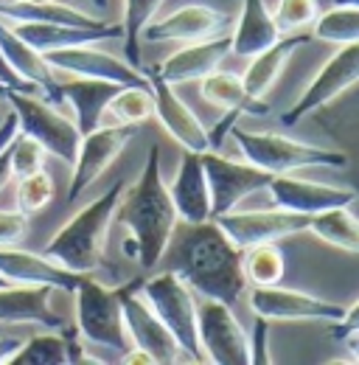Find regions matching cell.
Masks as SVG:
<instances>
[{"label": "cell", "mask_w": 359, "mask_h": 365, "mask_svg": "<svg viewBox=\"0 0 359 365\" xmlns=\"http://www.w3.org/2000/svg\"><path fill=\"white\" fill-rule=\"evenodd\" d=\"M250 309L264 320H320V323H331L345 315L343 304L326 301L309 295L303 289H289V287H250L247 292Z\"/></svg>", "instance_id": "14"}, {"label": "cell", "mask_w": 359, "mask_h": 365, "mask_svg": "<svg viewBox=\"0 0 359 365\" xmlns=\"http://www.w3.org/2000/svg\"><path fill=\"white\" fill-rule=\"evenodd\" d=\"M202 166L208 178V191H211V220L224 211L239 208V202L256 191H264L275 175L247 163V160H230L219 155V149L202 152Z\"/></svg>", "instance_id": "10"}, {"label": "cell", "mask_w": 359, "mask_h": 365, "mask_svg": "<svg viewBox=\"0 0 359 365\" xmlns=\"http://www.w3.org/2000/svg\"><path fill=\"white\" fill-rule=\"evenodd\" d=\"M185 228L188 230L177 242L169 270L177 273L199 298H214L227 307H236L247 295L241 250L224 236L214 220Z\"/></svg>", "instance_id": "1"}, {"label": "cell", "mask_w": 359, "mask_h": 365, "mask_svg": "<svg viewBox=\"0 0 359 365\" xmlns=\"http://www.w3.org/2000/svg\"><path fill=\"white\" fill-rule=\"evenodd\" d=\"M17 130H20V124H17V115L11 113V110H6L3 113V118H0V152L9 146V140L17 135Z\"/></svg>", "instance_id": "41"}, {"label": "cell", "mask_w": 359, "mask_h": 365, "mask_svg": "<svg viewBox=\"0 0 359 365\" xmlns=\"http://www.w3.org/2000/svg\"><path fill=\"white\" fill-rule=\"evenodd\" d=\"M28 3H48V0H28Z\"/></svg>", "instance_id": "49"}, {"label": "cell", "mask_w": 359, "mask_h": 365, "mask_svg": "<svg viewBox=\"0 0 359 365\" xmlns=\"http://www.w3.org/2000/svg\"><path fill=\"white\" fill-rule=\"evenodd\" d=\"M14 200H17V211L26 214V217H34V214L45 211L51 205V200H53V180H51V175L45 169H40L34 175L20 178Z\"/></svg>", "instance_id": "35"}, {"label": "cell", "mask_w": 359, "mask_h": 365, "mask_svg": "<svg viewBox=\"0 0 359 365\" xmlns=\"http://www.w3.org/2000/svg\"><path fill=\"white\" fill-rule=\"evenodd\" d=\"M45 158H48V152L43 149V143L26 135V133H20V130L9 140V163H11V175L17 180L45 169Z\"/></svg>", "instance_id": "36"}, {"label": "cell", "mask_w": 359, "mask_h": 365, "mask_svg": "<svg viewBox=\"0 0 359 365\" xmlns=\"http://www.w3.org/2000/svg\"><path fill=\"white\" fill-rule=\"evenodd\" d=\"M53 287L48 284H6L0 287V323L6 326H40V329H65L51 307Z\"/></svg>", "instance_id": "19"}, {"label": "cell", "mask_w": 359, "mask_h": 365, "mask_svg": "<svg viewBox=\"0 0 359 365\" xmlns=\"http://www.w3.org/2000/svg\"><path fill=\"white\" fill-rule=\"evenodd\" d=\"M6 284H9V281H6V278H0V287H6Z\"/></svg>", "instance_id": "48"}, {"label": "cell", "mask_w": 359, "mask_h": 365, "mask_svg": "<svg viewBox=\"0 0 359 365\" xmlns=\"http://www.w3.org/2000/svg\"><path fill=\"white\" fill-rule=\"evenodd\" d=\"M143 76H146V85L152 91L155 98V118L163 124V130L177 140L185 152H208L211 149V140H208V130L202 127V121L197 118V113L180 98L175 93V85H169L155 68H143Z\"/></svg>", "instance_id": "16"}, {"label": "cell", "mask_w": 359, "mask_h": 365, "mask_svg": "<svg viewBox=\"0 0 359 365\" xmlns=\"http://www.w3.org/2000/svg\"><path fill=\"white\" fill-rule=\"evenodd\" d=\"M241 273L247 287H275L286 275V259L278 242H261L241 250Z\"/></svg>", "instance_id": "30"}, {"label": "cell", "mask_w": 359, "mask_h": 365, "mask_svg": "<svg viewBox=\"0 0 359 365\" xmlns=\"http://www.w3.org/2000/svg\"><path fill=\"white\" fill-rule=\"evenodd\" d=\"M6 365H71L68 334L62 329H45L20 343Z\"/></svg>", "instance_id": "32"}, {"label": "cell", "mask_w": 359, "mask_h": 365, "mask_svg": "<svg viewBox=\"0 0 359 365\" xmlns=\"http://www.w3.org/2000/svg\"><path fill=\"white\" fill-rule=\"evenodd\" d=\"M3 91H6V88H3V82H0V93H3Z\"/></svg>", "instance_id": "50"}, {"label": "cell", "mask_w": 359, "mask_h": 365, "mask_svg": "<svg viewBox=\"0 0 359 365\" xmlns=\"http://www.w3.org/2000/svg\"><path fill=\"white\" fill-rule=\"evenodd\" d=\"M359 79V43L337 46V53L320 68V73L306 85L301 98L281 115L283 127H295L312 113L323 110L334 98H340L345 91H351Z\"/></svg>", "instance_id": "9"}, {"label": "cell", "mask_w": 359, "mask_h": 365, "mask_svg": "<svg viewBox=\"0 0 359 365\" xmlns=\"http://www.w3.org/2000/svg\"><path fill=\"white\" fill-rule=\"evenodd\" d=\"M197 337L199 351L205 363L214 365H247V331L241 329L239 318L233 315V307L214 298L197 301Z\"/></svg>", "instance_id": "8"}, {"label": "cell", "mask_w": 359, "mask_h": 365, "mask_svg": "<svg viewBox=\"0 0 359 365\" xmlns=\"http://www.w3.org/2000/svg\"><path fill=\"white\" fill-rule=\"evenodd\" d=\"M118 363H124V365H155V360L143 351V349H137V346H130L121 357H118Z\"/></svg>", "instance_id": "42"}, {"label": "cell", "mask_w": 359, "mask_h": 365, "mask_svg": "<svg viewBox=\"0 0 359 365\" xmlns=\"http://www.w3.org/2000/svg\"><path fill=\"white\" fill-rule=\"evenodd\" d=\"M230 53V34L219 31L214 37L188 43L185 48L175 51L166 62L155 65V71L169 82V85H185V82H199L211 71L222 68V62Z\"/></svg>", "instance_id": "20"}, {"label": "cell", "mask_w": 359, "mask_h": 365, "mask_svg": "<svg viewBox=\"0 0 359 365\" xmlns=\"http://www.w3.org/2000/svg\"><path fill=\"white\" fill-rule=\"evenodd\" d=\"M0 278L9 284H48L53 289L73 292L82 275L53 264L43 253L20 250L17 245H0Z\"/></svg>", "instance_id": "22"}, {"label": "cell", "mask_w": 359, "mask_h": 365, "mask_svg": "<svg viewBox=\"0 0 359 365\" xmlns=\"http://www.w3.org/2000/svg\"><path fill=\"white\" fill-rule=\"evenodd\" d=\"M314 37L331 46H348L359 40V6L357 3H331L328 11L314 17Z\"/></svg>", "instance_id": "33"}, {"label": "cell", "mask_w": 359, "mask_h": 365, "mask_svg": "<svg viewBox=\"0 0 359 365\" xmlns=\"http://www.w3.org/2000/svg\"><path fill=\"white\" fill-rule=\"evenodd\" d=\"M247 349H250V365L272 363V357H269V320L256 315V326H253V331H250Z\"/></svg>", "instance_id": "39"}, {"label": "cell", "mask_w": 359, "mask_h": 365, "mask_svg": "<svg viewBox=\"0 0 359 365\" xmlns=\"http://www.w3.org/2000/svg\"><path fill=\"white\" fill-rule=\"evenodd\" d=\"M127 182L115 180L101 197L90 200L85 208H79L62 228L51 236L45 245L43 256H48L53 264L71 270V273L88 275L98 270L104 256V242L113 228L118 200L124 194Z\"/></svg>", "instance_id": "3"}, {"label": "cell", "mask_w": 359, "mask_h": 365, "mask_svg": "<svg viewBox=\"0 0 359 365\" xmlns=\"http://www.w3.org/2000/svg\"><path fill=\"white\" fill-rule=\"evenodd\" d=\"M48 68L53 73H68V76H82V79H104L113 85H146V76L140 68H132L127 59H118L113 53H104L98 48L88 46H68L43 53Z\"/></svg>", "instance_id": "15"}, {"label": "cell", "mask_w": 359, "mask_h": 365, "mask_svg": "<svg viewBox=\"0 0 359 365\" xmlns=\"http://www.w3.org/2000/svg\"><path fill=\"white\" fill-rule=\"evenodd\" d=\"M14 3H23V0H0V6H14Z\"/></svg>", "instance_id": "46"}, {"label": "cell", "mask_w": 359, "mask_h": 365, "mask_svg": "<svg viewBox=\"0 0 359 365\" xmlns=\"http://www.w3.org/2000/svg\"><path fill=\"white\" fill-rule=\"evenodd\" d=\"M104 115H110V124L118 127H143L146 121L155 118V98L149 85H124L113 93L107 101Z\"/></svg>", "instance_id": "31"}, {"label": "cell", "mask_w": 359, "mask_h": 365, "mask_svg": "<svg viewBox=\"0 0 359 365\" xmlns=\"http://www.w3.org/2000/svg\"><path fill=\"white\" fill-rule=\"evenodd\" d=\"M14 34L31 46L34 51H56L68 46H88L98 40H113L121 37V26H95V29H82V26H68V23H9Z\"/></svg>", "instance_id": "25"}, {"label": "cell", "mask_w": 359, "mask_h": 365, "mask_svg": "<svg viewBox=\"0 0 359 365\" xmlns=\"http://www.w3.org/2000/svg\"><path fill=\"white\" fill-rule=\"evenodd\" d=\"M11 180H14V175H11V163H9V146H6V149L0 152V191Z\"/></svg>", "instance_id": "44"}, {"label": "cell", "mask_w": 359, "mask_h": 365, "mask_svg": "<svg viewBox=\"0 0 359 365\" xmlns=\"http://www.w3.org/2000/svg\"><path fill=\"white\" fill-rule=\"evenodd\" d=\"M23 340L20 337H14V334H0V365L9 363V357L17 351V346H20Z\"/></svg>", "instance_id": "43"}, {"label": "cell", "mask_w": 359, "mask_h": 365, "mask_svg": "<svg viewBox=\"0 0 359 365\" xmlns=\"http://www.w3.org/2000/svg\"><path fill=\"white\" fill-rule=\"evenodd\" d=\"M199 96L208 104L222 107L224 113H236L239 118H244V115H267L269 113L267 101L247 98L239 73L222 71V68H217V71H211L208 76L199 79Z\"/></svg>", "instance_id": "28"}, {"label": "cell", "mask_w": 359, "mask_h": 365, "mask_svg": "<svg viewBox=\"0 0 359 365\" xmlns=\"http://www.w3.org/2000/svg\"><path fill=\"white\" fill-rule=\"evenodd\" d=\"M95 3H98V6H101V9H104V6H107V0H95Z\"/></svg>", "instance_id": "47"}, {"label": "cell", "mask_w": 359, "mask_h": 365, "mask_svg": "<svg viewBox=\"0 0 359 365\" xmlns=\"http://www.w3.org/2000/svg\"><path fill=\"white\" fill-rule=\"evenodd\" d=\"M121 85H113V82H104V79H82V76H73L71 82H59V104L65 107H73L76 113V127L79 133L85 135L90 130H95L104 118V110H107V101L113 98V93L118 91Z\"/></svg>", "instance_id": "26"}, {"label": "cell", "mask_w": 359, "mask_h": 365, "mask_svg": "<svg viewBox=\"0 0 359 365\" xmlns=\"http://www.w3.org/2000/svg\"><path fill=\"white\" fill-rule=\"evenodd\" d=\"M0 53H3V59L9 62V68L20 76V79H26V82H31L43 98H48L51 104H56V107H62L59 104V82H56V76H53V71L48 68V62H45V56L40 51H34L31 46H26L17 34H14V29L6 23V20H0Z\"/></svg>", "instance_id": "24"}, {"label": "cell", "mask_w": 359, "mask_h": 365, "mask_svg": "<svg viewBox=\"0 0 359 365\" xmlns=\"http://www.w3.org/2000/svg\"><path fill=\"white\" fill-rule=\"evenodd\" d=\"M6 110H9V107H6V98H3V93H0V118H3Z\"/></svg>", "instance_id": "45"}, {"label": "cell", "mask_w": 359, "mask_h": 365, "mask_svg": "<svg viewBox=\"0 0 359 365\" xmlns=\"http://www.w3.org/2000/svg\"><path fill=\"white\" fill-rule=\"evenodd\" d=\"M317 14H320L317 0H278V6L272 11V20H275L281 34H292V31H301V29L312 26Z\"/></svg>", "instance_id": "37"}, {"label": "cell", "mask_w": 359, "mask_h": 365, "mask_svg": "<svg viewBox=\"0 0 359 365\" xmlns=\"http://www.w3.org/2000/svg\"><path fill=\"white\" fill-rule=\"evenodd\" d=\"M0 82H3V88L6 91H28V93H40L31 82H26V79H20L11 68H9V62L3 59V53H0Z\"/></svg>", "instance_id": "40"}, {"label": "cell", "mask_w": 359, "mask_h": 365, "mask_svg": "<svg viewBox=\"0 0 359 365\" xmlns=\"http://www.w3.org/2000/svg\"><path fill=\"white\" fill-rule=\"evenodd\" d=\"M118 301H121V312H124V326L130 334V346L143 349L155 365H177L188 363L177 340L169 334V329L160 323V318L149 309V304L137 295L135 281L127 287H118Z\"/></svg>", "instance_id": "11"}, {"label": "cell", "mask_w": 359, "mask_h": 365, "mask_svg": "<svg viewBox=\"0 0 359 365\" xmlns=\"http://www.w3.org/2000/svg\"><path fill=\"white\" fill-rule=\"evenodd\" d=\"M172 205L182 225H199L211 220V191L199 152H185L180 160L177 178L169 185Z\"/></svg>", "instance_id": "21"}, {"label": "cell", "mask_w": 359, "mask_h": 365, "mask_svg": "<svg viewBox=\"0 0 359 365\" xmlns=\"http://www.w3.org/2000/svg\"><path fill=\"white\" fill-rule=\"evenodd\" d=\"M214 222L222 228V233L239 247H250V245H261V242H278L295 233H306L309 217L286 211V208H256V211H224L219 217H214Z\"/></svg>", "instance_id": "13"}, {"label": "cell", "mask_w": 359, "mask_h": 365, "mask_svg": "<svg viewBox=\"0 0 359 365\" xmlns=\"http://www.w3.org/2000/svg\"><path fill=\"white\" fill-rule=\"evenodd\" d=\"M137 295L149 304V309L160 318V323L169 329V334L177 340L188 363H205L199 351L197 337V298L188 289V284L172 270L135 281Z\"/></svg>", "instance_id": "5"}, {"label": "cell", "mask_w": 359, "mask_h": 365, "mask_svg": "<svg viewBox=\"0 0 359 365\" xmlns=\"http://www.w3.org/2000/svg\"><path fill=\"white\" fill-rule=\"evenodd\" d=\"M306 233H312L320 242L340 247L345 253H359V225L351 205H337V208L312 214L306 222Z\"/></svg>", "instance_id": "29"}, {"label": "cell", "mask_w": 359, "mask_h": 365, "mask_svg": "<svg viewBox=\"0 0 359 365\" xmlns=\"http://www.w3.org/2000/svg\"><path fill=\"white\" fill-rule=\"evenodd\" d=\"M309 34H301V31H292V34H281L275 43L264 51H259L256 56H250L253 62L247 65V71L241 73V85H244V93L247 98L253 101H264L275 82L281 79L286 62L295 56V51H301L303 46H309Z\"/></svg>", "instance_id": "23"}, {"label": "cell", "mask_w": 359, "mask_h": 365, "mask_svg": "<svg viewBox=\"0 0 359 365\" xmlns=\"http://www.w3.org/2000/svg\"><path fill=\"white\" fill-rule=\"evenodd\" d=\"M73 298H76V334L90 346L124 354L130 349V334L124 326L118 289L104 287L88 273L73 287Z\"/></svg>", "instance_id": "6"}, {"label": "cell", "mask_w": 359, "mask_h": 365, "mask_svg": "<svg viewBox=\"0 0 359 365\" xmlns=\"http://www.w3.org/2000/svg\"><path fill=\"white\" fill-rule=\"evenodd\" d=\"M241 160L264 169L269 175H289L301 169H343L348 166V155L340 149H326L303 143L281 133H253L241 130L239 124L230 130Z\"/></svg>", "instance_id": "4"}, {"label": "cell", "mask_w": 359, "mask_h": 365, "mask_svg": "<svg viewBox=\"0 0 359 365\" xmlns=\"http://www.w3.org/2000/svg\"><path fill=\"white\" fill-rule=\"evenodd\" d=\"M115 220L127 228L130 242L135 245V259L143 270H155L175 239L180 220L169 197V185L160 175V149L149 146L143 172L132 188L121 194Z\"/></svg>", "instance_id": "2"}, {"label": "cell", "mask_w": 359, "mask_h": 365, "mask_svg": "<svg viewBox=\"0 0 359 365\" xmlns=\"http://www.w3.org/2000/svg\"><path fill=\"white\" fill-rule=\"evenodd\" d=\"M28 217L20 214L17 208L14 211H0V245H17L28 236Z\"/></svg>", "instance_id": "38"}, {"label": "cell", "mask_w": 359, "mask_h": 365, "mask_svg": "<svg viewBox=\"0 0 359 365\" xmlns=\"http://www.w3.org/2000/svg\"><path fill=\"white\" fill-rule=\"evenodd\" d=\"M135 138L132 127H118V124H107V127H95L82 135L76 158L71 163V185H68V200H76L88 191L93 182L98 180L113 163L115 158L124 152V146Z\"/></svg>", "instance_id": "12"}, {"label": "cell", "mask_w": 359, "mask_h": 365, "mask_svg": "<svg viewBox=\"0 0 359 365\" xmlns=\"http://www.w3.org/2000/svg\"><path fill=\"white\" fill-rule=\"evenodd\" d=\"M281 37L272 11L264 0H241L239 20L230 31V53L239 56H256L259 51L269 48Z\"/></svg>", "instance_id": "27"}, {"label": "cell", "mask_w": 359, "mask_h": 365, "mask_svg": "<svg viewBox=\"0 0 359 365\" xmlns=\"http://www.w3.org/2000/svg\"><path fill=\"white\" fill-rule=\"evenodd\" d=\"M230 26V17L214 9V6H205V3H188V6H180L177 11L160 17V20H152L140 40H152V43H197V40H205V37H214L219 31H227Z\"/></svg>", "instance_id": "18"}, {"label": "cell", "mask_w": 359, "mask_h": 365, "mask_svg": "<svg viewBox=\"0 0 359 365\" xmlns=\"http://www.w3.org/2000/svg\"><path fill=\"white\" fill-rule=\"evenodd\" d=\"M163 0H124V23H121V40L124 56L132 68H140V34L155 20Z\"/></svg>", "instance_id": "34"}, {"label": "cell", "mask_w": 359, "mask_h": 365, "mask_svg": "<svg viewBox=\"0 0 359 365\" xmlns=\"http://www.w3.org/2000/svg\"><path fill=\"white\" fill-rule=\"evenodd\" d=\"M267 191L272 194V202L278 208L312 217L317 211L326 208H337V205H354L357 202V191L348 185H328V182H314L289 175H275L269 180Z\"/></svg>", "instance_id": "17"}, {"label": "cell", "mask_w": 359, "mask_h": 365, "mask_svg": "<svg viewBox=\"0 0 359 365\" xmlns=\"http://www.w3.org/2000/svg\"><path fill=\"white\" fill-rule=\"evenodd\" d=\"M3 98H6L9 110L17 115L20 133L40 140L45 152L53 155L56 160H62L68 166L73 163L79 140H82L76 121H71L65 113H59V107L43 98L40 93L3 91Z\"/></svg>", "instance_id": "7"}]
</instances>
